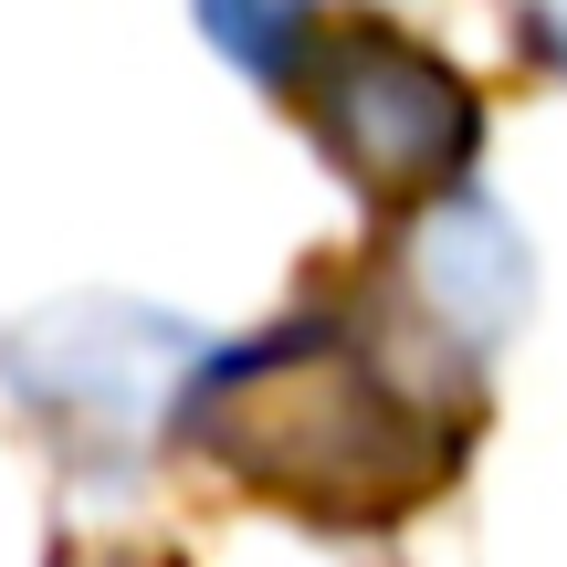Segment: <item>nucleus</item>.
<instances>
[{
    "label": "nucleus",
    "mask_w": 567,
    "mask_h": 567,
    "mask_svg": "<svg viewBox=\"0 0 567 567\" xmlns=\"http://www.w3.org/2000/svg\"><path fill=\"white\" fill-rule=\"evenodd\" d=\"M295 84L316 105V137L337 147V168L358 189H379V200L442 189L452 200V168L473 158V95L452 63H431L400 32H316Z\"/></svg>",
    "instance_id": "2"
},
{
    "label": "nucleus",
    "mask_w": 567,
    "mask_h": 567,
    "mask_svg": "<svg viewBox=\"0 0 567 567\" xmlns=\"http://www.w3.org/2000/svg\"><path fill=\"white\" fill-rule=\"evenodd\" d=\"M526 243L494 200H431L421 231H410V295L431 305V326H452L463 347H494L515 316H526Z\"/></svg>",
    "instance_id": "4"
},
{
    "label": "nucleus",
    "mask_w": 567,
    "mask_h": 567,
    "mask_svg": "<svg viewBox=\"0 0 567 567\" xmlns=\"http://www.w3.org/2000/svg\"><path fill=\"white\" fill-rule=\"evenodd\" d=\"M536 42H547V53H557V63H567V21H547V32H536Z\"/></svg>",
    "instance_id": "5"
},
{
    "label": "nucleus",
    "mask_w": 567,
    "mask_h": 567,
    "mask_svg": "<svg viewBox=\"0 0 567 567\" xmlns=\"http://www.w3.org/2000/svg\"><path fill=\"white\" fill-rule=\"evenodd\" d=\"M179 421L210 463H231L243 484H264L305 515H400L452 463L431 410L347 326H284L264 347L210 358L189 379Z\"/></svg>",
    "instance_id": "1"
},
{
    "label": "nucleus",
    "mask_w": 567,
    "mask_h": 567,
    "mask_svg": "<svg viewBox=\"0 0 567 567\" xmlns=\"http://www.w3.org/2000/svg\"><path fill=\"white\" fill-rule=\"evenodd\" d=\"M200 337L179 316H147V305H53V316L11 326V379L21 400H42L63 431H116L137 442L158 410L189 400L200 379Z\"/></svg>",
    "instance_id": "3"
}]
</instances>
